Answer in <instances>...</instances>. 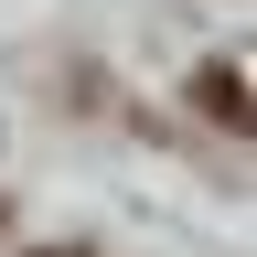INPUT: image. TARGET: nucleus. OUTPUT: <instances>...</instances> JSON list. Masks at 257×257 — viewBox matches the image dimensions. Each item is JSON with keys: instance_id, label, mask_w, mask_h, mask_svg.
I'll return each mask as SVG.
<instances>
[{"instance_id": "nucleus-1", "label": "nucleus", "mask_w": 257, "mask_h": 257, "mask_svg": "<svg viewBox=\"0 0 257 257\" xmlns=\"http://www.w3.org/2000/svg\"><path fill=\"white\" fill-rule=\"evenodd\" d=\"M193 107L214 128H246V64H204V75H193Z\"/></svg>"}, {"instance_id": "nucleus-2", "label": "nucleus", "mask_w": 257, "mask_h": 257, "mask_svg": "<svg viewBox=\"0 0 257 257\" xmlns=\"http://www.w3.org/2000/svg\"><path fill=\"white\" fill-rule=\"evenodd\" d=\"M32 257H86V246H32Z\"/></svg>"}]
</instances>
